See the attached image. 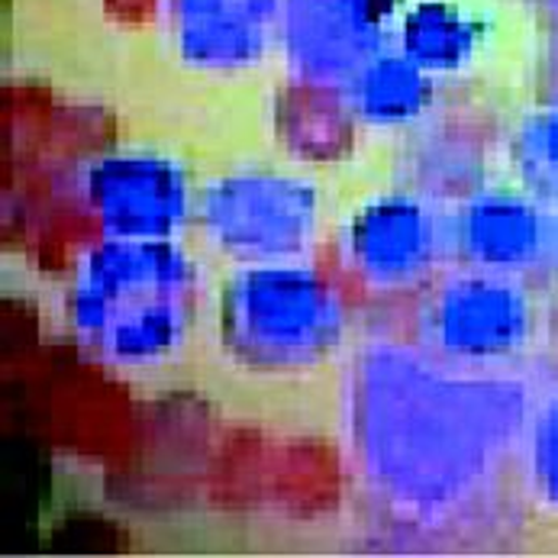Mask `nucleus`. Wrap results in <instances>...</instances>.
<instances>
[{
  "label": "nucleus",
  "instance_id": "obj_1",
  "mask_svg": "<svg viewBox=\"0 0 558 558\" xmlns=\"http://www.w3.org/2000/svg\"><path fill=\"white\" fill-rule=\"evenodd\" d=\"M197 311V275L165 240H110L81 265L72 288L78 336L104 359L146 365L171 355Z\"/></svg>",
  "mask_w": 558,
  "mask_h": 558
},
{
  "label": "nucleus",
  "instance_id": "obj_2",
  "mask_svg": "<svg viewBox=\"0 0 558 558\" xmlns=\"http://www.w3.org/2000/svg\"><path fill=\"white\" fill-rule=\"evenodd\" d=\"M345 329L339 294L311 268L252 265L223 298V339L242 365L291 372L326 359Z\"/></svg>",
  "mask_w": 558,
  "mask_h": 558
},
{
  "label": "nucleus",
  "instance_id": "obj_3",
  "mask_svg": "<svg viewBox=\"0 0 558 558\" xmlns=\"http://www.w3.org/2000/svg\"><path fill=\"white\" fill-rule=\"evenodd\" d=\"M204 227L210 240L240 262H291L314 240L317 194L278 174L223 178L204 197Z\"/></svg>",
  "mask_w": 558,
  "mask_h": 558
},
{
  "label": "nucleus",
  "instance_id": "obj_4",
  "mask_svg": "<svg viewBox=\"0 0 558 558\" xmlns=\"http://www.w3.org/2000/svg\"><path fill=\"white\" fill-rule=\"evenodd\" d=\"M395 0H281L291 62L311 81L355 78L378 59Z\"/></svg>",
  "mask_w": 558,
  "mask_h": 558
},
{
  "label": "nucleus",
  "instance_id": "obj_5",
  "mask_svg": "<svg viewBox=\"0 0 558 558\" xmlns=\"http://www.w3.org/2000/svg\"><path fill=\"white\" fill-rule=\"evenodd\" d=\"M90 204L113 240H168L187 214V187L171 161L117 156L94 168Z\"/></svg>",
  "mask_w": 558,
  "mask_h": 558
},
{
  "label": "nucleus",
  "instance_id": "obj_6",
  "mask_svg": "<svg viewBox=\"0 0 558 558\" xmlns=\"http://www.w3.org/2000/svg\"><path fill=\"white\" fill-rule=\"evenodd\" d=\"M433 339L459 359H500L530 329V307L520 291L494 278H462L442 288L429 311Z\"/></svg>",
  "mask_w": 558,
  "mask_h": 558
},
{
  "label": "nucleus",
  "instance_id": "obj_7",
  "mask_svg": "<svg viewBox=\"0 0 558 558\" xmlns=\"http://www.w3.org/2000/svg\"><path fill=\"white\" fill-rule=\"evenodd\" d=\"M436 217L407 197H388L365 207L349 227V258L359 275L378 288L420 281L439 252Z\"/></svg>",
  "mask_w": 558,
  "mask_h": 558
},
{
  "label": "nucleus",
  "instance_id": "obj_8",
  "mask_svg": "<svg viewBox=\"0 0 558 558\" xmlns=\"http://www.w3.org/2000/svg\"><path fill=\"white\" fill-rule=\"evenodd\" d=\"M181 49L197 65L230 69L262 56L278 0H171Z\"/></svg>",
  "mask_w": 558,
  "mask_h": 558
},
{
  "label": "nucleus",
  "instance_id": "obj_9",
  "mask_svg": "<svg viewBox=\"0 0 558 558\" xmlns=\"http://www.w3.org/2000/svg\"><path fill=\"white\" fill-rule=\"evenodd\" d=\"M539 210L510 194H487L465 207L459 220V242L469 258L490 268H517L539 255L546 242Z\"/></svg>",
  "mask_w": 558,
  "mask_h": 558
},
{
  "label": "nucleus",
  "instance_id": "obj_10",
  "mask_svg": "<svg viewBox=\"0 0 558 558\" xmlns=\"http://www.w3.org/2000/svg\"><path fill=\"white\" fill-rule=\"evenodd\" d=\"M349 100L368 123H403L429 100V72L403 52H381L349 81Z\"/></svg>",
  "mask_w": 558,
  "mask_h": 558
},
{
  "label": "nucleus",
  "instance_id": "obj_11",
  "mask_svg": "<svg viewBox=\"0 0 558 558\" xmlns=\"http://www.w3.org/2000/svg\"><path fill=\"white\" fill-rule=\"evenodd\" d=\"M478 43V23L462 16L442 0L420 3L407 13L400 33V52L413 59L423 72L459 69Z\"/></svg>",
  "mask_w": 558,
  "mask_h": 558
},
{
  "label": "nucleus",
  "instance_id": "obj_12",
  "mask_svg": "<svg viewBox=\"0 0 558 558\" xmlns=\"http://www.w3.org/2000/svg\"><path fill=\"white\" fill-rule=\"evenodd\" d=\"M520 165L526 184H533L543 194H558V107L539 113L523 130Z\"/></svg>",
  "mask_w": 558,
  "mask_h": 558
},
{
  "label": "nucleus",
  "instance_id": "obj_13",
  "mask_svg": "<svg viewBox=\"0 0 558 558\" xmlns=\"http://www.w3.org/2000/svg\"><path fill=\"white\" fill-rule=\"evenodd\" d=\"M536 465L549 497L558 504V407H553V413L543 420L539 442H536Z\"/></svg>",
  "mask_w": 558,
  "mask_h": 558
}]
</instances>
